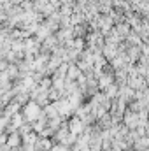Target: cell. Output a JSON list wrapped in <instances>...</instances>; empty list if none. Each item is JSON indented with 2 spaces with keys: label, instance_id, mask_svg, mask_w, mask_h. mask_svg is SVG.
<instances>
[{
  "label": "cell",
  "instance_id": "2",
  "mask_svg": "<svg viewBox=\"0 0 149 151\" xmlns=\"http://www.w3.org/2000/svg\"><path fill=\"white\" fill-rule=\"evenodd\" d=\"M67 123H69V132L74 134L75 137H79L81 134H84L86 125L82 123V119H79V118H70V121H67Z\"/></svg>",
  "mask_w": 149,
  "mask_h": 151
},
{
  "label": "cell",
  "instance_id": "9",
  "mask_svg": "<svg viewBox=\"0 0 149 151\" xmlns=\"http://www.w3.org/2000/svg\"><path fill=\"white\" fill-rule=\"evenodd\" d=\"M0 69H5V63H4V62L0 63Z\"/></svg>",
  "mask_w": 149,
  "mask_h": 151
},
{
  "label": "cell",
  "instance_id": "1",
  "mask_svg": "<svg viewBox=\"0 0 149 151\" xmlns=\"http://www.w3.org/2000/svg\"><path fill=\"white\" fill-rule=\"evenodd\" d=\"M42 109H40V106H39L37 102H30V104H27L25 107H23V118L28 121V123H34V121H37L39 118L42 116Z\"/></svg>",
  "mask_w": 149,
  "mask_h": 151
},
{
  "label": "cell",
  "instance_id": "6",
  "mask_svg": "<svg viewBox=\"0 0 149 151\" xmlns=\"http://www.w3.org/2000/svg\"><path fill=\"white\" fill-rule=\"evenodd\" d=\"M135 150H137V151H146V150H149V137H148V135L139 137V139L135 141Z\"/></svg>",
  "mask_w": 149,
  "mask_h": 151
},
{
  "label": "cell",
  "instance_id": "5",
  "mask_svg": "<svg viewBox=\"0 0 149 151\" xmlns=\"http://www.w3.org/2000/svg\"><path fill=\"white\" fill-rule=\"evenodd\" d=\"M97 77H98V88H102V90L111 86L112 81H114V76L112 74H98Z\"/></svg>",
  "mask_w": 149,
  "mask_h": 151
},
{
  "label": "cell",
  "instance_id": "4",
  "mask_svg": "<svg viewBox=\"0 0 149 151\" xmlns=\"http://www.w3.org/2000/svg\"><path fill=\"white\" fill-rule=\"evenodd\" d=\"M53 146H54L53 139H47V137H39L34 148H35V151H51V150H53Z\"/></svg>",
  "mask_w": 149,
  "mask_h": 151
},
{
  "label": "cell",
  "instance_id": "3",
  "mask_svg": "<svg viewBox=\"0 0 149 151\" xmlns=\"http://www.w3.org/2000/svg\"><path fill=\"white\" fill-rule=\"evenodd\" d=\"M54 104V107H56V111L60 116H70V114L74 113V109L70 107V104H69V100L67 99H62V100H56V102H53Z\"/></svg>",
  "mask_w": 149,
  "mask_h": 151
},
{
  "label": "cell",
  "instance_id": "7",
  "mask_svg": "<svg viewBox=\"0 0 149 151\" xmlns=\"http://www.w3.org/2000/svg\"><path fill=\"white\" fill-rule=\"evenodd\" d=\"M67 74H69V79H67V81H75V79L81 76L79 67H77V65H70V67H69V70H67Z\"/></svg>",
  "mask_w": 149,
  "mask_h": 151
},
{
  "label": "cell",
  "instance_id": "8",
  "mask_svg": "<svg viewBox=\"0 0 149 151\" xmlns=\"http://www.w3.org/2000/svg\"><path fill=\"white\" fill-rule=\"evenodd\" d=\"M69 151H79V148H75V146H74V148H70Z\"/></svg>",
  "mask_w": 149,
  "mask_h": 151
},
{
  "label": "cell",
  "instance_id": "10",
  "mask_svg": "<svg viewBox=\"0 0 149 151\" xmlns=\"http://www.w3.org/2000/svg\"><path fill=\"white\" fill-rule=\"evenodd\" d=\"M146 151H149V150H146Z\"/></svg>",
  "mask_w": 149,
  "mask_h": 151
}]
</instances>
